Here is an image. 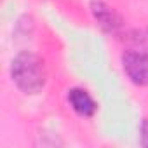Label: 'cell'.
Masks as SVG:
<instances>
[{"label": "cell", "mask_w": 148, "mask_h": 148, "mask_svg": "<svg viewBox=\"0 0 148 148\" xmlns=\"http://www.w3.org/2000/svg\"><path fill=\"white\" fill-rule=\"evenodd\" d=\"M11 77L25 94H37L45 86V66L40 56L30 51L19 52L11 63Z\"/></svg>", "instance_id": "obj_1"}, {"label": "cell", "mask_w": 148, "mask_h": 148, "mask_svg": "<svg viewBox=\"0 0 148 148\" xmlns=\"http://www.w3.org/2000/svg\"><path fill=\"white\" fill-rule=\"evenodd\" d=\"M124 71L136 86H148V52L129 49L122 56Z\"/></svg>", "instance_id": "obj_2"}, {"label": "cell", "mask_w": 148, "mask_h": 148, "mask_svg": "<svg viewBox=\"0 0 148 148\" xmlns=\"http://www.w3.org/2000/svg\"><path fill=\"white\" fill-rule=\"evenodd\" d=\"M68 103L82 117H92L96 113V108H98L94 99L91 98V94L84 89H79V87L68 91Z\"/></svg>", "instance_id": "obj_3"}, {"label": "cell", "mask_w": 148, "mask_h": 148, "mask_svg": "<svg viewBox=\"0 0 148 148\" xmlns=\"http://www.w3.org/2000/svg\"><path fill=\"white\" fill-rule=\"evenodd\" d=\"M91 7H92V14H94L96 21L101 25L103 30H106V32H113V33H115V32L122 26L120 18L117 16V12L112 11L106 4L99 2V0H94Z\"/></svg>", "instance_id": "obj_4"}, {"label": "cell", "mask_w": 148, "mask_h": 148, "mask_svg": "<svg viewBox=\"0 0 148 148\" xmlns=\"http://www.w3.org/2000/svg\"><path fill=\"white\" fill-rule=\"evenodd\" d=\"M132 44L136 45V49L148 52V30L136 32V35L132 37Z\"/></svg>", "instance_id": "obj_5"}, {"label": "cell", "mask_w": 148, "mask_h": 148, "mask_svg": "<svg viewBox=\"0 0 148 148\" xmlns=\"http://www.w3.org/2000/svg\"><path fill=\"white\" fill-rule=\"evenodd\" d=\"M139 138H141L139 143H141L143 146H148V119H145L143 124H141V136H139Z\"/></svg>", "instance_id": "obj_6"}]
</instances>
